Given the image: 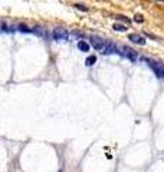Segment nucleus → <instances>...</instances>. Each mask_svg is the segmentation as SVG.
Wrapping results in <instances>:
<instances>
[{"mask_svg": "<svg viewBox=\"0 0 164 172\" xmlns=\"http://www.w3.org/2000/svg\"><path fill=\"white\" fill-rule=\"evenodd\" d=\"M158 2H163V3H164V0H158Z\"/></svg>", "mask_w": 164, "mask_h": 172, "instance_id": "2eb2a0df", "label": "nucleus"}, {"mask_svg": "<svg viewBox=\"0 0 164 172\" xmlns=\"http://www.w3.org/2000/svg\"><path fill=\"white\" fill-rule=\"evenodd\" d=\"M53 39H55V40L65 42L68 39V32H66V29H64V27H56V29L53 30Z\"/></svg>", "mask_w": 164, "mask_h": 172, "instance_id": "f03ea898", "label": "nucleus"}, {"mask_svg": "<svg viewBox=\"0 0 164 172\" xmlns=\"http://www.w3.org/2000/svg\"><path fill=\"white\" fill-rule=\"evenodd\" d=\"M128 39H130L131 42H134V43H137V45H141V46H144V45H146V39L142 38L141 34L131 33L130 36H128Z\"/></svg>", "mask_w": 164, "mask_h": 172, "instance_id": "423d86ee", "label": "nucleus"}, {"mask_svg": "<svg viewBox=\"0 0 164 172\" xmlns=\"http://www.w3.org/2000/svg\"><path fill=\"white\" fill-rule=\"evenodd\" d=\"M134 22H137V23H142V22H144V17H142V15H135L134 16Z\"/></svg>", "mask_w": 164, "mask_h": 172, "instance_id": "f8f14e48", "label": "nucleus"}, {"mask_svg": "<svg viewBox=\"0 0 164 172\" xmlns=\"http://www.w3.org/2000/svg\"><path fill=\"white\" fill-rule=\"evenodd\" d=\"M78 48H79V50H82V52H89V45H88L85 40H79Z\"/></svg>", "mask_w": 164, "mask_h": 172, "instance_id": "0eeeda50", "label": "nucleus"}, {"mask_svg": "<svg viewBox=\"0 0 164 172\" xmlns=\"http://www.w3.org/2000/svg\"><path fill=\"white\" fill-rule=\"evenodd\" d=\"M147 63H148V66L156 72V75L158 76V78H164V66L163 65L156 63V62H153V60H147Z\"/></svg>", "mask_w": 164, "mask_h": 172, "instance_id": "f257e3e1", "label": "nucleus"}, {"mask_svg": "<svg viewBox=\"0 0 164 172\" xmlns=\"http://www.w3.org/2000/svg\"><path fill=\"white\" fill-rule=\"evenodd\" d=\"M121 50H123V55H124V56L128 57V59L133 60V62H135V60L138 59V55H137V52H135L134 49L128 48V46H123V48H121Z\"/></svg>", "mask_w": 164, "mask_h": 172, "instance_id": "7ed1b4c3", "label": "nucleus"}, {"mask_svg": "<svg viewBox=\"0 0 164 172\" xmlns=\"http://www.w3.org/2000/svg\"><path fill=\"white\" fill-rule=\"evenodd\" d=\"M74 6L76 9H79V10H82V11H88V10H89V9L86 7V6H84V4H74Z\"/></svg>", "mask_w": 164, "mask_h": 172, "instance_id": "ddd939ff", "label": "nucleus"}, {"mask_svg": "<svg viewBox=\"0 0 164 172\" xmlns=\"http://www.w3.org/2000/svg\"><path fill=\"white\" fill-rule=\"evenodd\" d=\"M117 52V46L115 43H112L111 40H107L104 45V49H102V55H111V53Z\"/></svg>", "mask_w": 164, "mask_h": 172, "instance_id": "39448f33", "label": "nucleus"}, {"mask_svg": "<svg viewBox=\"0 0 164 172\" xmlns=\"http://www.w3.org/2000/svg\"><path fill=\"white\" fill-rule=\"evenodd\" d=\"M95 62H97V56H88L85 60V65L86 66H92V65H95Z\"/></svg>", "mask_w": 164, "mask_h": 172, "instance_id": "6e6552de", "label": "nucleus"}, {"mask_svg": "<svg viewBox=\"0 0 164 172\" xmlns=\"http://www.w3.org/2000/svg\"><path fill=\"white\" fill-rule=\"evenodd\" d=\"M115 19H118V20H123V22H125L128 25V23H130V20L127 19V17H124V16H115Z\"/></svg>", "mask_w": 164, "mask_h": 172, "instance_id": "4468645a", "label": "nucleus"}, {"mask_svg": "<svg viewBox=\"0 0 164 172\" xmlns=\"http://www.w3.org/2000/svg\"><path fill=\"white\" fill-rule=\"evenodd\" d=\"M112 29L117 30V32H125V30H127V27L124 26V25H118V23H115V25L112 26Z\"/></svg>", "mask_w": 164, "mask_h": 172, "instance_id": "9b49d317", "label": "nucleus"}, {"mask_svg": "<svg viewBox=\"0 0 164 172\" xmlns=\"http://www.w3.org/2000/svg\"><path fill=\"white\" fill-rule=\"evenodd\" d=\"M104 45H105V42L101 38H98V36H92V38H91V46H92L94 49L102 50V49H104Z\"/></svg>", "mask_w": 164, "mask_h": 172, "instance_id": "20e7f679", "label": "nucleus"}, {"mask_svg": "<svg viewBox=\"0 0 164 172\" xmlns=\"http://www.w3.org/2000/svg\"><path fill=\"white\" fill-rule=\"evenodd\" d=\"M19 30L25 32V33H33V29H29L26 25H19Z\"/></svg>", "mask_w": 164, "mask_h": 172, "instance_id": "1a4fd4ad", "label": "nucleus"}, {"mask_svg": "<svg viewBox=\"0 0 164 172\" xmlns=\"http://www.w3.org/2000/svg\"><path fill=\"white\" fill-rule=\"evenodd\" d=\"M33 33H36L37 36H41V38H45V32H43V29L42 27H33Z\"/></svg>", "mask_w": 164, "mask_h": 172, "instance_id": "9d476101", "label": "nucleus"}]
</instances>
